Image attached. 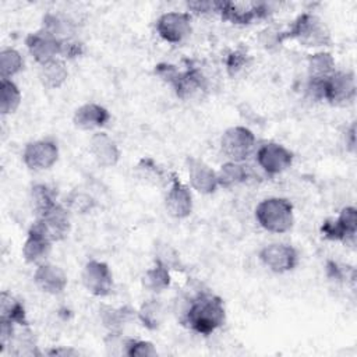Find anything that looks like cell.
<instances>
[{
	"label": "cell",
	"instance_id": "6da1fadb",
	"mask_svg": "<svg viewBox=\"0 0 357 357\" xmlns=\"http://www.w3.org/2000/svg\"><path fill=\"white\" fill-rule=\"evenodd\" d=\"M226 310L223 300L209 291H201L192 297L183 314L180 322L199 335H211L223 325Z\"/></svg>",
	"mask_w": 357,
	"mask_h": 357
},
{
	"label": "cell",
	"instance_id": "7a4b0ae2",
	"mask_svg": "<svg viewBox=\"0 0 357 357\" xmlns=\"http://www.w3.org/2000/svg\"><path fill=\"white\" fill-rule=\"evenodd\" d=\"M156 73L173 86L174 93L181 100H198L208 92V81L195 67L178 71L172 64H158Z\"/></svg>",
	"mask_w": 357,
	"mask_h": 357
},
{
	"label": "cell",
	"instance_id": "3957f363",
	"mask_svg": "<svg viewBox=\"0 0 357 357\" xmlns=\"http://www.w3.org/2000/svg\"><path fill=\"white\" fill-rule=\"evenodd\" d=\"M282 42L286 39H296L301 46L319 47L329 46L332 42L331 31L322 18L312 13L300 14L287 31L280 32Z\"/></svg>",
	"mask_w": 357,
	"mask_h": 357
},
{
	"label": "cell",
	"instance_id": "277c9868",
	"mask_svg": "<svg viewBox=\"0 0 357 357\" xmlns=\"http://www.w3.org/2000/svg\"><path fill=\"white\" fill-rule=\"evenodd\" d=\"M255 219L262 229L271 233H286L294 223L293 205L287 198H265L255 208Z\"/></svg>",
	"mask_w": 357,
	"mask_h": 357
},
{
	"label": "cell",
	"instance_id": "5b68a950",
	"mask_svg": "<svg viewBox=\"0 0 357 357\" xmlns=\"http://www.w3.org/2000/svg\"><path fill=\"white\" fill-rule=\"evenodd\" d=\"M255 148L254 132L244 126L229 127L220 137V149L229 160L244 162Z\"/></svg>",
	"mask_w": 357,
	"mask_h": 357
},
{
	"label": "cell",
	"instance_id": "8992f818",
	"mask_svg": "<svg viewBox=\"0 0 357 357\" xmlns=\"http://www.w3.org/2000/svg\"><path fill=\"white\" fill-rule=\"evenodd\" d=\"M218 14L230 24L248 25L255 20L265 18L269 14V7L262 1H218Z\"/></svg>",
	"mask_w": 357,
	"mask_h": 357
},
{
	"label": "cell",
	"instance_id": "52a82bcc",
	"mask_svg": "<svg viewBox=\"0 0 357 357\" xmlns=\"http://www.w3.org/2000/svg\"><path fill=\"white\" fill-rule=\"evenodd\" d=\"M325 238L354 244L357 234V211L354 206H344L336 219H328L321 226Z\"/></svg>",
	"mask_w": 357,
	"mask_h": 357
},
{
	"label": "cell",
	"instance_id": "ba28073f",
	"mask_svg": "<svg viewBox=\"0 0 357 357\" xmlns=\"http://www.w3.org/2000/svg\"><path fill=\"white\" fill-rule=\"evenodd\" d=\"M33 226L39 229L52 243L61 241L67 237L71 227L68 209L60 204H56L42 215L36 216Z\"/></svg>",
	"mask_w": 357,
	"mask_h": 357
},
{
	"label": "cell",
	"instance_id": "9c48e42d",
	"mask_svg": "<svg viewBox=\"0 0 357 357\" xmlns=\"http://www.w3.org/2000/svg\"><path fill=\"white\" fill-rule=\"evenodd\" d=\"M325 99L331 105L344 106L356 98V77L353 71H335L324 82Z\"/></svg>",
	"mask_w": 357,
	"mask_h": 357
},
{
	"label": "cell",
	"instance_id": "30bf717a",
	"mask_svg": "<svg viewBox=\"0 0 357 357\" xmlns=\"http://www.w3.org/2000/svg\"><path fill=\"white\" fill-rule=\"evenodd\" d=\"M158 35L169 43H180L191 33V14L185 11H169L156 20Z\"/></svg>",
	"mask_w": 357,
	"mask_h": 357
},
{
	"label": "cell",
	"instance_id": "8fae6325",
	"mask_svg": "<svg viewBox=\"0 0 357 357\" xmlns=\"http://www.w3.org/2000/svg\"><path fill=\"white\" fill-rule=\"evenodd\" d=\"M261 262L275 273L293 271L298 264L297 250L290 244L272 243L261 248L258 254Z\"/></svg>",
	"mask_w": 357,
	"mask_h": 357
},
{
	"label": "cell",
	"instance_id": "7c38bea8",
	"mask_svg": "<svg viewBox=\"0 0 357 357\" xmlns=\"http://www.w3.org/2000/svg\"><path fill=\"white\" fill-rule=\"evenodd\" d=\"M59 159V146L52 139H36L25 145L22 151L24 165L35 172L50 169Z\"/></svg>",
	"mask_w": 357,
	"mask_h": 357
},
{
	"label": "cell",
	"instance_id": "4fadbf2b",
	"mask_svg": "<svg viewBox=\"0 0 357 357\" xmlns=\"http://www.w3.org/2000/svg\"><path fill=\"white\" fill-rule=\"evenodd\" d=\"M258 166L269 176L280 174L293 163V152L278 142H265L257 151Z\"/></svg>",
	"mask_w": 357,
	"mask_h": 357
},
{
	"label": "cell",
	"instance_id": "5bb4252c",
	"mask_svg": "<svg viewBox=\"0 0 357 357\" xmlns=\"http://www.w3.org/2000/svg\"><path fill=\"white\" fill-rule=\"evenodd\" d=\"M84 287L93 296L105 297L113 289V275L109 265L103 261H88L81 273Z\"/></svg>",
	"mask_w": 357,
	"mask_h": 357
},
{
	"label": "cell",
	"instance_id": "9a60e30c",
	"mask_svg": "<svg viewBox=\"0 0 357 357\" xmlns=\"http://www.w3.org/2000/svg\"><path fill=\"white\" fill-rule=\"evenodd\" d=\"M25 45L33 60L42 66L60 56L61 40L43 31L42 28L36 32H31L25 38Z\"/></svg>",
	"mask_w": 357,
	"mask_h": 357
},
{
	"label": "cell",
	"instance_id": "2e32d148",
	"mask_svg": "<svg viewBox=\"0 0 357 357\" xmlns=\"http://www.w3.org/2000/svg\"><path fill=\"white\" fill-rule=\"evenodd\" d=\"M185 165H187L190 185L195 191L204 195H209L219 188L218 174L208 163H205L198 158L188 156L185 160Z\"/></svg>",
	"mask_w": 357,
	"mask_h": 357
},
{
	"label": "cell",
	"instance_id": "e0dca14e",
	"mask_svg": "<svg viewBox=\"0 0 357 357\" xmlns=\"http://www.w3.org/2000/svg\"><path fill=\"white\" fill-rule=\"evenodd\" d=\"M167 213L176 219H184L192 212V195L190 188L177 177H172L169 191L165 198Z\"/></svg>",
	"mask_w": 357,
	"mask_h": 357
},
{
	"label": "cell",
	"instance_id": "ac0fdd59",
	"mask_svg": "<svg viewBox=\"0 0 357 357\" xmlns=\"http://www.w3.org/2000/svg\"><path fill=\"white\" fill-rule=\"evenodd\" d=\"M33 282L42 291L56 296L64 291L68 280L66 272L60 266L50 262H43L35 269Z\"/></svg>",
	"mask_w": 357,
	"mask_h": 357
},
{
	"label": "cell",
	"instance_id": "d6986e66",
	"mask_svg": "<svg viewBox=\"0 0 357 357\" xmlns=\"http://www.w3.org/2000/svg\"><path fill=\"white\" fill-rule=\"evenodd\" d=\"M89 152L100 167H113L120 160V149L106 132H96L91 137Z\"/></svg>",
	"mask_w": 357,
	"mask_h": 357
},
{
	"label": "cell",
	"instance_id": "ffe728a7",
	"mask_svg": "<svg viewBox=\"0 0 357 357\" xmlns=\"http://www.w3.org/2000/svg\"><path fill=\"white\" fill-rule=\"evenodd\" d=\"M52 244L53 243L32 225L22 245V257L28 264H43L52 252Z\"/></svg>",
	"mask_w": 357,
	"mask_h": 357
},
{
	"label": "cell",
	"instance_id": "44dd1931",
	"mask_svg": "<svg viewBox=\"0 0 357 357\" xmlns=\"http://www.w3.org/2000/svg\"><path fill=\"white\" fill-rule=\"evenodd\" d=\"M110 120V113L106 107L98 103H85L79 106L73 116V123L79 130H93L106 126Z\"/></svg>",
	"mask_w": 357,
	"mask_h": 357
},
{
	"label": "cell",
	"instance_id": "7402d4cb",
	"mask_svg": "<svg viewBox=\"0 0 357 357\" xmlns=\"http://www.w3.org/2000/svg\"><path fill=\"white\" fill-rule=\"evenodd\" d=\"M42 29L61 42L71 39L75 35L74 21L60 13H46L42 18Z\"/></svg>",
	"mask_w": 357,
	"mask_h": 357
},
{
	"label": "cell",
	"instance_id": "603a6c76",
	"mask_svg": "<svg viewBox=\"0 0 357 357\" xmlns=\"http://www.w3.org/2000/svg\"><path fill=\"white\" fill-rule=\"evenodd\" d=\"M39 81L45 88L57 89L68 78V70L63 59H54L39 67Z\"/></svg>",
	"mask_w": 357,
	"mask_h": 357
},
{
	"label": "cell",
	"instance_id": "cb8c5ba5",
	"mask_svg": "<svg viewBox=\"0 0 357 357\" xmlns=\"http://www.w3.org/2000/svg\"><path fill=\"white\" fill-rule=\"evenodd\" d=\"M218 174V184L222 188H231L248 178V169L243 162H233L227 160L220 166L216 172Z\"/></svg>",
	"mask_w": 357,
	"mask_h": 357
},
{
	"label": "cell",
	"instance_id": "d4e9b609",
	"mask_svg": "<svg viewBox=\"0 0 357 357\" xmlns=\"http://www.w3.org/2000/svg\"><path fill=\"white\" fill-rule=\"evenodd\" d=\"M0 312H1L0 317L10 319L20 326L29 325L28 319H26V312H25L24 304L6 290L1 291V296H0Z\"/></svg>",
	"mask_w": 357,
	"mask_h": 357
},
{
	"label": "cell",
	"instance_id": "484cf974",
	"mask_svg": "<svg viewBox=\"0 0 357 357\" xmlns=\"http://www.w3.org/2000/svg\"><path fill=\"white\" fill-rule=\"evenodd\" d=\"M308 78L324 79L335 73V59L329 52H317L307 59Z\"/></svg>",
	"mask_w": 357,
	"mask_h": 357
},
{
	"label": "cell",
	"instance_id": "4316f807",
	"mask_svg": "<svg viewBox=\"0 0 357 357\" xmlns=\"http://www.w3.org/2000/svg\"><path fill=\"white\" fill-rule=\"evenodd\" d=\"M137 315H138V319L141 321V324L146 329L156 331L163 322V317H165L163 305L160 304L159 300L149 298L142 303Z\"/></svg>",
	"mask_w": 357,
	"mask_h": 357
},
{
	"label": "cell",
	"instance_id": "83f0119b",
	"mask_svg": "<svg viewBox=\"0 0 357 357\" xmlns=\"http://www.w3.org/2000/svg\"><path fill=\"white\" fill-rule=\"evenodd\" d=\"M21 105V91L13 79L1 78L0 81V112L1 114L14 113Z\"/></svg>",
	"mask_w": 357,
	"mask_h": 357
},
{
	"label": "cell",
	"instance_id": "f1b7e54d",
	"mask_svg": "<svg viewBox=\"0 0 357 357\" xmlns=\"http://www.w3.org/2000/svg\"><path fill=\"white\" fill-rule=\"evenodd\" d=\"M142 286L153 293L163 291L170 286V271L155 262L153 266L146 269L142 275Z\"/></svg>",
	"mask_w": 357,
	"mask_h": 357
},
{
	"label": "cell",
	"instance_id": "f546056e",
	"mask_svg": "<svg viewBox=\"0 0 357 357\" xmlns=\"http://www.w3.org/2000/svg\"><path fill=\"white\" fill-rule=\"evenodd\" d=\"M24 67L21 53L14 47H4L0 52V75L1 78L11 79Z\"/></svg>",
	"mask_w": 357,
	"mask_h": 357
},
{
	"label": "cell",
	"instance_id": "4dcf8cb0",
	"mask_svg": "<svg viewBox=\"0 0 357 357\" xmlns=\"http://www.w3.org/2000/svg\"><path fill=\"white\" fill-rule=\"evenodd\" d=\"M31 202L36 216L42 215L43 212H46L47 209H50L53 205L57 204L54 191L46 184H35L31 188Z\"/></svg>",
	"mask_w": 357,
	"mask_h": 357
},
{
	"label": "cell",
	"instance_id": "1f68e13d",
	"mask_svg": "<svg viewBox=\"0 0 357 357\" xmlns=\"http://www.w3.org/2000/svg\"><path fill=\"white\" fill-rule=\"evenodd\" d=\"M132 310L128 307H103L100 310V319L109 331H121V326L132 317Z\"/></svg>",
	"mask_w": 357,
	"mask_h": 357
},
{
	"label": "cell",
	"instance_id": "d6a6232c",
	"mask_svg": "<svg viewBox=\"0 0 357 357\" xmlns=\"http://www.w3.org/2000/svg\"><path fill=\"white\" fill-rule=\"evenodd\" d=\"M95 199L85 191L74 190L66 197V208L75 213H88L93 209Z\"/></svg>",
	"mask_w": 357,
	"mask_h": 357
},
{
	"label": "cell",
	"instance_id": "836d02e7",
	"mask_svg": "<svg viewBox=\"0 0 357 357\" xmlns=\"http://www.w3.org/2000/svg\"><path fill=\"white\" fill-rule=\"evenodd\" d=\"M155 262L166 266L169 271L170 269H178L181 266L178 254L169 244H162V245L156 247Z\"/></svg>",
	"mask_w": 357,
	"mask_h": 357
},
{
	"label": "cell",
	"instance_id": "e575fe53",
	"mask_svg": "<svg viewBox=\"0 0 357 357\" xmlns=\"http://www.w3.org/2000/svg\"><path fill=\"white\" fill-rule=\"evenodd\" d=\"M248 60H250V56L244 49H236V50L230 52L225 61L227 74L230 77L237 75L248 64Z\"/></svg>",
	"mask_w": 357,
	"mask_h": 357
},
{
	"label": "cell",
	"instance_id": "d590c367",
	"mask_svg": "<svg viewBox=\"0 0 357 357\" xmlns=\"http://www.w3.org/2000/svg\"><path fill=\"white\" fill-rule=\"evenodd\" d=\"M126 356H130V357H153V356H158V351H156V347L153 346V343H151L148 340H138V339L130 337L128 344H127Z\"/></svg>",
	"mask_w": 357,
	"mask_h": 357
},
{
	"label": "cell",
	"instance_id": "8d00e7d4",
	"mask_svg": "<svg viewBox=\"0 0 357 357\" xmlns=\"http://www.w3.org/2000/svg\"><path fill=\"white\" fill-rule=\"evenodd\" d=\"M137 170L141 178H145L146 181L152 183H159L163 180V172L159 169V166L151 159V158H144L139 160L137 165Z\"/></svg>",
	"mask_w": 357,
	"mask_h": 357
},
{
	"label": "cell",
	"instance_id": "74e56055",
	"mask_svg": "<svg viewBox=\"0 0 357 357\" xmlns=\"http://www.w3.org/2000/svg\"><path fill=\"white\" fill-rule=\"evenodd\" d=\"M14 322L0 317V351L3 353L13 342L14 336H15V331H14Z\"/></svg>",
	"mask_w": 357,
	"mask_h": 357
},
{
	"label": "cell",
	"instance_id": "f35d334b",
	"mask_svg": "<svg viewBox=\"0 0 357 357\" xmlns=\"http://www.w3.org/2000/svg\"><path fill=\"white\" fill-rule=\"evenodd\" d=\"M84 53V43L81 40H77L75 38L67 39L61 42V50L60 56L63 59H75L79 57Z\"/></svg>",
	"mask_w": 357,
	"mask_h": 357
},
{
	"label": "cell",
	"instance_id": "ab89813d",
	"mask_svg": "<svg viewBox=\"0 0 357 357\" xmlns=\"http://www.w3.org/2000/svg\"><path fill=\"white\" fill-rule=\"evenodd\" d=\"M187 8L190 14H197V15H204V14H211V13H218V1H211V0H195V1H188Z\"/></svg>",
	"mask_w": 357,
	"mask_h": 357
},
{
	"label": "cell",
	"instance_id": "60d3db41",
	"mask_svg": "<svg viewBox=\"0 0 357 357\" xmlns=\"http://www.w3.org/2000/svg\"><path fill=\"white\" fill-rule=\"evenodd\" d=\"M259 40H261V43H262L265 47L278 46L279 43H282L280 32H279V31H273V29H271V28H266L265 31L261 32Z\"/></svg>",
	"mask_w": 357,
	"mask_h": 357
},
{
	"label": "cell",
	"instance_id": "b9f144b4",
	"mask_svg": "<svg viewBox=\"0 0 357 357\" xmlns=\"http://www.w3.org/2000/svg\"><path fill=\"white\" fill-rule=\"evenodd\" d=\"M326 273L333 280H342L344 278V269L335 261H328L326 264Z\"/></svg>",
	"mask_w": 357,
	"mask_h": 357
},
{
	"label": "cell",
	"instance_id": "7bdbcfd3",
	"mask_svg": "<svg viewBox=\"0 0 357 357\" xmlns=\"http://www.w3.org/2000/svg\"><path fill=\"white\" fill-rule=\"evenodd\" d=\"M47 354L49 356H64V357H67V356H78L79 351L74 350L71 347H54V349L49 350Z\"/></svg>",
	"mask_w": 357,
	"mask_h": 357
},
{
	"label": "cell",
	"instance_id": "ee69618b",
	"mask_svg": "<svg viewBox=\"0 0 357 357\" xmlns=\"http://www.w3.org/2000/svg\"><path fill=\"white\" fill-rule=\"evenodd\" d=\"M347 138H349L347 145H349L350 151H354V148H356V126H354V123L350 126V128H349V131L346 134V139Z\"/></svg>",
	"mask_w": 357,
	"mask_h": 357
}]
</instances>
